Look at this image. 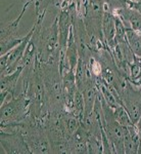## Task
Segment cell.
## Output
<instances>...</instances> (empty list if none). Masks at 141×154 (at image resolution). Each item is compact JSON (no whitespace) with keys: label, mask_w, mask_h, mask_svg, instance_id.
<instances>
[{"label":"cell","mask_w":141,"mask_h":154,"mask_svg":"<svg viewBox=\"0 0 141 154\" xmlns=\"http://www.w3.org/2000/svg\"><path fill=\"white\" fill-rule=\"evenodd\" d=\"M140 137L135 125L124 126V150L125 154H138Z\"/></svg>","instance_id":"cell-13"},{"label":"cell","mask_w":141,"mask_h":154,"mask_svg":"<svg viewBox=\"0 0 141 154\" xmlns=\"http://www.w3.org/2000/svg\"><path fill=\"white\" fill-rule=\"evenodd\" d=\"M0 106V125L22 122L30 114V101L24 93L6 99Z\"/></svg>","instance_id":"cell-3"},{"label":"cell","mask_w":141,"mask_h":154,"mask_svg":"<svg viewBox=\"0 0 141 154\" xmlns=\"http://www.w3.org/2000/svg\"><path fill=\"white\" fill-rule=\"evenodd\" d=\"M113 114L115 117L117 119V121L123 126H129L132 125H135L131 119L129 113H128L127 109L124 107V105H121L117 107L116 109H113Z\"/></svg>","instance_id":"cell-16"},{"label":"cell","mask_w":141,"mask_h":154,"mask_svg":"<svg viewBox=\"0 0 141 154\" xmlns=\"http://www.w3.org/2000/svg\"><path fill=\"white\" fill-rule=\"evenodd\" d=\"M35 31V27H32V29L28 32V34L25 37V39L19 45H16L13 49L8 51L5 54H2L0 60V73L2 74H9L16 71L22 66V60H23L24 54L26 51V48L28 46L30 39L32 38Z\"/></svg>","instance_id":"cell-8"},{"label":"cell","mask_w":141,"mask_h":154,"mask_svg":"<svg viewBox=\"0 0 141 154\" xmlns=\"http://www.w3.org/2000/svg\"><path fill=\"white\" fill-rule=\"evenodd\" d=\"M125 1H127V0H125ZM131 1H140V0H131Z\"/></svg>","instance_id":"cell-21"},{"label":"cell","mask_w":141,"mask_h":154,"mask_svg":"<svg viewBox=\"0 0 141 154\" xmlns=\"http://www.w3.org/2000/svg\"><path fill=\"white\" fill-rule=\"evenodd\" d=\"M87 144H88V153L89 154L103 153L102 142H101V138H99V137H96L94 135L89 134Z\"/></svg>","instance_id":"cell-17"},{"label":"cell","mask_w":141,"mask_h":154,"mask_svg":"<svg viewBox=\"0 0 141 154\" xmlns=\"http://www.w3.org/2000/svg\"><path fill=\"white\" fill-rule=\"evenodd\" d=\"M101 101V122L103 131L113 147V153L125 154L124 150V126L117 121L113 114V109L103 101L100 94Z\"/></svg>","instance_id":"cell-4"},{"label":"cell","mask_w":141,"mask_h":154,"mask_svg":"<svg viewBox=\"0 0 141 154\" xmlns=\"http://www.w3.org/2000/svg\"><path fill=\"white\" fill-rule=\"evenodd\" d=\"M24 71V67L21 66L19 69L9 74H2L0 78V91L8 94L9 97L19 95L18 86L21 81V76Z\"/></svg>","instance_id":"cell-10"},{"label":"cell","mask_w":141,"mask_h":154,"mask_svg":"<svg viewBox=\"0 0 141 154\" xmlns=\"http://www.w3.org/2000/svg\"><path fill=\"white\" fill-rule=\"evenodd\" d=\"M44 85L46 89L48 113L66 111L63 93V74L58 64H40Z\"/></svg>","instance_id":"cell-1"},{"label":"cell","mask_w":141,"mask_h":154,"mask_svg":"<svg viewBox=\"0 0 141 154\" xmlns=\"http://www.w3.org/2000/svg\"><path fill=\"white\" fill-rule=\"evenodd\" d=\"M0 145L5 154H31L24 134L14 123L0 125Z\"/></svg>","instance_id":"cell-5"},{"label":"cell","mask_w":141,"mask_h":154,"mask_svg":"<svg viewBox=\"0 0 141 154\" xmlns=\"http://www.w3.org/2000/svg\"><path fill=\"white\" fill-rule=\"evenodd\" d=\"M105 3L110 6V8L112 9L113 12L117 11L119 8L126 6V1L125 0H104Z\"/></svg>","instance_id":"cell-18"},{"label":"cell","mask_w":141,"mask_h":154,"mask_svg":"<svg viewBox=\"0 0 141 154\" xmlns=\"http://www.w3.org/2000/svg\"><path fill=\"white\" fill-rule=\"evenodd\" d=\"M117 91L132 121L136 123L141 116V85H134L128 80L121 84Z\"/></svg>","instance_id":"cell-6"},{"label":"cell","mask_w":141,"mask_h":154,"mask_svg":"<svg viewBox=\"0 0 141 154\" xmlns=\"http://www.w3.org/2000/svg\"><path fill=\"white\" fill-rule=\"evenodd\" d=\"M34 1L35 0H22V2H23V4H26V3H34Z\"/></svg>","instance_id":"cell-19"},{"label":"cell","mask_w":141,"mask_h":154,"mask_svg":"<svg viewBox=\"0 0 141 154\" xmlns=\"http://www.w3.org/2000/svg\"><path fill=\"white\" fill-rule=\"evenodd\" d=\"M41 1H43V0H35V1H34V5H37V4H39Z\"/></svg>","instance_id":"cell-20"},{"label":"cell","mask_w":141,"mask_h":154,"mask_svg":"<svg viewBox=\"0 0 141 154\" xmlns=\"http://www.w3.org/2000/svg\"><path fill=\"white\" fill-rule=\"evenodd\" d=\"M127 41L135 57L141 59V35L133 30L127 29Z\"/></svg>","instance_id":"cell-15"},{"label":"cell","mask_w":141,"mask_h":154,"mask_svg":"<svg viewBox=\"0 0 141 154\" xmlns=\"http://www.w3.org/2000/svg\"><path fill=\"white\" fill-rule=\"evenodd\" d=\"M30 5H31V3L23 4V8H22V11L18 18L7 24L1 25V30H0V56L10 51L11 49H13L16 45H19L25 39L26 35L19 37L16 33H18V29L25 12Z\"/></svg>","instance_id":"cell-7"},{"label":"cell","mask_w":141,"mask_h":154,"mask_svg":"<svg viewBox=\"0 0 141 154\" xmlns=\"http://www.w3.org/2000/svg\"><path fill=\"white\" fill-rule=\"evenodd\" d=\"M102 35L104 42L107 48H110L115 42V36H116V22H115V14L110 6L105 3V11L103 14L102 19Z\"/></svg>","instance_id":"cell-11"},{"label":"cell","mask_w":141,"mask_h":154,"mask_svg":"<svg viewBox=\"0 0 141 154\" xmlns=\"http://www.w3.org/2000/svg\"><path fill=\"white\" fill-rule=\"evenodd\" d=\"M88 136L89 133L81 125L75 135L69 139V154H87Z\"/></svg>","instance_id":"cell-12"},{"label":"cell","mask_w":141,"mask_h":154,"mask_svg":"<svg viewBox=\"0 0 141 154\" xmlns=\"http://www.w3.org/2000/svg\"><path fill=\"white\" fill-rule=\"evenodd\" d=\"M66 58L68 60L69 64L71 66L72 70L75 71L76 67L78 65L79 62V51H78V46H77L75 37H74V33H73V28H72L70 37H69L68 40V44H66Z\"/></svg>","instance_id":"cell-14"},{"label":"cell","mask_w":141,"mask_h":154,"mask_svg":"<svg viewBox=\"0 0 141 154\" xmlns=\"http://www.w3.org/2000/svg\"><path fill=\"white\" fill-rule=\"evenodd\" d=\"M113 14H117L121 19L126 28L133 30L137 34L141 35V12L134 8L125 6L115 11Z\"/></svg>","instance_id":"cell-9"},{"label":"cell","mask_w":141,"mask_h":154,"mask_svg":"<svg viewBox=\"0 0 141 154\" xmlns=\"http://www.w3.org/2000/svg\"><path fill=\"white\" fill-rule=\"evenodd\" d=\"M22 131L31 154H50L51 146L44 121L37 119L29 114L22 122L16 123Z\"/></svg>","instance_id":"cell-2"}]
</instances>
